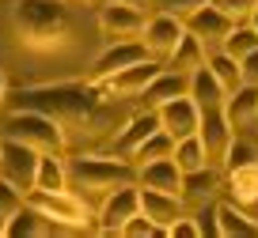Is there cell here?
Segmentation results:
<instances>
[{
    "instance_id": "obj_33",
    "label": "cell",
    "mask_w": 258,
    "mask_h": 238,
    "mask_svg": "<svg viewBox=\"0 0 258 238\" xmlns=\"http://www.w3.org/2000/svg\"><path fill=\"white\" fill-rule=\"evenodd\" d=\"M23 200H27V193H19L12 182L0 178V215H16L19 208H23Z\"/></svg>"
},
{
    "instance_id": "obj_10",
    "label": "cell",
    "mask_w": 258,
    "mask_h": 238,
    "mask_svg": "<svg viewBox=\"0 0 258 238\" xmlns=\"http://www.w3.org/2000/svg\"><path fill=\"white\" fill-rule=\"evenodd\" d=\"M182 23H186V31H190V34H198V38H202L205 46H217V49H220V46H224V38L232 34L235 19L228 16L224 8H217V4L209 0V4H202L198 12H190V16L182 19Z\"/></svg>"
},
{
    "instance_id": "obj_27",
    "label": "cell",
    "mask_w": 258,
    "mask_h": 238,
    "mask_svg": "<svg viewBox=\"0 0 258 238\" xmlns=\"http://www.w3.org/2000/svg\"><path fill=\"white\" fill-rule=\"evenodd\" d=\"M34 189H69V163L61 155H42Z\"/></svg>"
},
{
    "instance_id": "obj_30",
    "label": "cell",
    "mask_w": 258,
    "mask_h": 238,
    "mask_svg": "<svg viewBox=\"0 0 258 238\" xmlns=\"http://www.w3.org/2000/svg\"><path fill=\"white\" fill-rule=\"evenodd\" d=\"M220 49H224V53H232L235 61H243L247 53H254V49H258V31L243 19V23L232 27V34L224 38V46H220Z\"/></svg>"
},
{
    "instance_id": "obj_18",
    "label": "cell",
    "mask_w": 258,
    "mask_h": 238,
    "mask_svg": "<svg viewBox=\"0 0 258 238\" xmlns=\"http://www.w3.org/2000/svg\"><path fill=\"white\" fill-rule=\"evenodd\" d=\"M141 212H145L156 227L167 230L171 223L182 215V197H178V193H160V189H145V185H141Z\"/></svg>"
},
{
    "instance_id": "obj_4",
    "label": "cell",
    "mask_w": 258,
    "mask_h": 238,
    "mask_svg": "<svg viewBox=\"0 0 258 238\" xmlns=\"http://www.w3.org/2000/svg\"><path fill=\"white\" fill-rule=\"evenodd\" d=\"M4 136L31 144L42 155H64V148H69L64 125L53 121V117H46V113H38V110H12L8 121H4Z\"/></svg>"
},
{
    "instance_id": "obj_17",
    "label": "cell",
    "mask_w": 258,
    "mask_h": 238,
    "mask_svg": "<svg viewBox=\"0 0 258 238\" xmlns=\"http://www.w3.org/2000/svg\"><path fill=\"white\" fill-rule=\"evenodd\" d=\"M137 185L145 189H160V193H178L182 197V170H178L175 159H156V163H145L137 174Z\"/></svg>"
},
{
    "instance_id": "obj_24",
    "label": "cell",
    "mask_w": 258,
    "mask_h": 238,
    "mask_svg": "<svg viewBox=\"0 0 258 238\" xmlns=\"http://www.w3.org/2000/svg\"><path fill=\"white\" fill-rule=\"evenodd\" d=\"M217 189H220L217 167H202V170H190V174H182V200H190V204H202V200H209Z\"/></svg>"
},
{
    "instance_id": "obj_15",
    "label": "cell",
    "mask_w": 258,
    "mask_h": 238,
    "mask_svg": "<svg viewBox=\"0 0 258 238\" xmlns=\"http://www.w3.org/2000/svg\"><path fill=\"white\" fill-rule=\"evenodd\" d=\"M152 133H160V113H156V110H145V113H137V117H129L125 125L114 133L110 151H114V155L133 159V151H137V148H141V144H145Z\"/></svg>"
},
{
    "instance_id": "obj_40",
    "label": "cell",
    "mask_w": 258,
    "mask_h": 238,
    "mask_svg": "<svg viewBox=\"0 0 258 238\" xmlns=\"http://www.w3.org/2000/svg\"><path fill=\"white\" fill-rule=\"evenodd\" d=\"M8 234V215H0V238Z\"/></svg>"
},
{
    "instance_id": "obj_19",
    "label": "cell",
    "mask_w": 258,
    "mask_h": 238,
    "mask_svg": "<svg viewBox=\"0 0 258 238\" xmlns=\"http://www.w3.org/2000/svg\"><path fill=\"white\" fill-rule=\"evenodd\" d=\"M190 98L198 102V110H220V106L228 102V91L220 87V79L213 76L209 64L190 72Z\"/></svg>"
},
{
    "instance_id": "obj_2",
    "label": "cell",
    "mask_w": 258,
    "mask_h": 238,
    "mask_svg": "<svg viewBox=\"0 0 258 238\" xmlns=\"http://www.w3.org/2000/svg\"><path fill=\"white\" fill-rule=\"evenodd\" d=\"M12 27H16L19 46L49 53L61 49L73 34V19L64 0H16L12 4Z\"/></svg>"
},
{
    "instance_id": "obj_25",
    "label": "cell",
    "mask_w": 258,
    "mask_h": 238,
    "mask_svg": "<svg viewBox=\"0 0 258 238\" xmlns=\"http://www.w3.org/2000/svg\"><path fill=\"white\" fill-rule=\"evenodd\" d=\"M228 193H232L235 204H258V163L239 170H228Z\"/></svg>"
},
{
    "instance_id": "obj_12",
    "label": "cell",
    "mask_w": 258,
    "mask_h": 238,
    "mask_svg": "<svg viewBox=\"0 0 258 238\" xmlns=\"http://www.w3.org/2000/svg\"><path fill=\"white\" fill-rule=\"evenodd\" d=\"M148 46L145 42H137V38H129V42H110V46L103 49V53L91 61V79H106V76H114V72H121V68H129V64H137V61H148Z\"/></svg>"
},
{
    "instance_id": "obj_39",
    "label": "cell",
    "mask_w": 258,
    "mask_h": 238,
    "mask_svg": "<svg viewBox=\"0 0 258 238\" xmlns=\"http://www.w3.org/2000/svg\"><path fill=\"white\" fill-rule=\"evenodd\" d=\"M247 23H250V27H254V31H258V4H254V12H250V16H247Z\"/></svg>"
},
{
    "instance_id": "obj_35",
    "label": "cell",
    "mask_w": 258,
    "mask_h": 238,
    "mask_svg": "<svg viewBox=\"0 0 258 238\" xmlns=\"http://www.w3.org/2000/svg\"><path fill=\"white\" fill-rule=\"evenodd\" d=\"M160 12H167V16H178V19H186L190 12H198L202 4H209V0H152Z\"/></svg>"
},
{
    "instance_id": "obj_41",
    "label": "cell",
    "mask_w": 258,
    "mask_h": 238,
    "mask_svg": "<svg viewBox=\"0 0 258 238\" xmlns=\"http://www.w3.org/2000/svg\"><path fill=\"white\" fill-rule=\"evenodd\" d=\"M129 4H141V8H145V4H152V0H129Z\"/></svg>"
},
{
    "instance_id": "obj_20",
    "label": "cell",
    "mask_w": 258,
    "mask_h": 238,
    "mask_svg": "<svg viewBox=\"0 0 258 238\" xmlns=\"http://www.w3.org/2000/svg\"><path fill=\"white\" fill-rule=\"evenodd\" d=\"M202 64H209V46H205V42L198 38V34L182 31L178 46L171 49V57H167V68L186 72V76H190V72H194V68H202Z\"/></svg>"
},
{
    "instance_id": "obj_36",
    "label": "cell",
    "mask_w": 258,
    "mask_h": 238,
    "mask_svg": "<svg viewBox=\"0 0 258 238\" xmlns=\"http://www.w3.org/2000/svg\"><path fill=\"white\" fill-rule=\"evenodd\" d=\"M213 4H217V8H224L228 16L235 19V23H243V19H247L250 12H254V4H258V0H213Z\"/></svg>"
},
{
    "instance_id": "obj_22",
    "label": "cell",
    "mask_w": 258,
    "mask_h": 238,
    "mask_svg": "<svg viewBox=\"0 0 258 238\" xmlns=\"http://www.w3.org/2000/svg\"><path fill=\"white\" fill-rule=\"evenodd\" d=\"M224 113H228V121H232V129H243V125H250V121H258V87L254 83H239V87L228 95Z\"/></svg>"
},
{
    "instance_id": "obj_42",
    "label": "cell",
    "mask_w": 258,
    "mask_h": 238,
    "mask_svg": "<svg viewBox=\"0 0 258 238\" xmlns=\"http://www.w3.org/2000/svg\"><path fill=\"white\" fill-rule=\"evenodd\" d=\"M84 4H99V0H84Z\"/></svg>"
},
{
    "instance_id": "obj_13",
    "label": "cell",
    "mask_w": 258,
    "mask_h": 238,
    "mask_svg": "<svg viewBox=\"0 0 258 238\" xmlns=\"http://www.w3.org/2000/svg\"><path fill=\"white\" fill-rule=\"evenodd\" d=\"M186 23L178 16H167V12H156L152 19L145 23V31H141V42L148 46V53L156 57V61H167L171 49L178 46V38H182Z\"/></svg>"
},
{
    "instance_id": "obj_11",
    "label": "cell",
    "mask_w": 258,
    "mask_h": 238,
    "mask_svg": "<svg viewBox=\"0 0 258 238\" xmlns=\"http://www.w3.org/2000/svg\"><path fill=\"white\" fill-rule=\"evenodd\" d=\"M198 136H202V144H205V159H209V167H220L224 155H228V144H232V136H235V129H232V121H228L224 106H220V110H202Z\"/></svg>"
},
{
    "instance_id": "obj_31",
    "label": "cell",
    "mask_w": 258,
    "mask_h": 238,
    "mask_svg": "<svg viewBox=\"0 0 258 238\" xmlns=\"http://www.w3.org/2000/svg\"><path fill=\"white\" fill-rule=\"evenodd\" d=\"M250 163H258V148L250 140H239V136H232V144H228V155L220 167L224 170H239V167H250Z\"/></svg>"
},
{
    "instance_id": "obj_3",
    "label": "cell",
    "mask_w": 258,
    "mask_h": 238,
    "mask_svg": "<svg viewBox=\"0 0 258 238\" xmlns=\"http://www.w3.org/2000/svg\"><path fill=\"white\" fill-rule=\"evenodd\" d=\"M141 174V167L125 155H76L69 159V182L76 189L91 193V197H106L118 185H133Z\"/></svg>"
},
{
    "instance_id": "obj_8",
    "label": "cell",
    "mask_w": 258,
    "mask_h": 238,
    "mask_svg": "<svg viewBox=\"0 0 258 238\" xmlns=\"http://www.w3.org/2000/svg\"><path fill=\"white\" fill-rule=\"evenodd\" d=\"M141 212V185H118L114 193H106L103 204H99V234H121L129 215Z\"/></svg>"
},
{
    "instance_id": "obj_23",
    "label": "cell",
    "mask_w": 258,
    "mask_h": 238,
    "mask_svg": "<svg viewBox=\"0 0 258 238\" xmlns=\"http://www.w3.org/2000/svg\"><path fill=\"white\" fill-rule=\"evenodd\" d=\"M46 234H53V223L42 212H34L27 200H23V208H19L16 215H8V234L4 238H46Z\"/></svg>"
},
{
    "instance_id": "obj_28",
    "label": "cell",
    "mask_w": 258,
    "mask_h": 238,
    "mask_svg": "<svg viewBox=\"0 0 258 238\" xmlns=\"http://www.w3.org/2000/svg\"><path fill=\"white\" fill-rule=\"evenodd\" d=\"M209 68H213V76L220 79V87L232 95L235 87L243 83V68H239V61H235L232 53H224V49H213L209 53Z\"/></svg>"
},
{
    "instance_id": "obj_7",
    "label": "cell",
    "mask_w": 258,
    "mask_h": 238,
    "mask_svg": "<svg viewBox=\"0 0 258 238\" xmlns=\"http://www.w3.org/2000/svg\"><path fill=\"white\" fill-rule=\"evenodd\" d=\"M145 8L141 4H129V0H106L99 8V31L110 42H129L145 31Z\"/></svg>"
},
{
    "instance_id": "obj_14",
    "label": "cell",
    "mask_w": 258,
    "mask_h": 238,
    "mask_svg": "<svg viewBox=\"0 0 258 238\" xmlns=\"http://www.w3.org/2000/svg\"><path fill=\"white\" fill-rule=\"evenodd\" d=\"M156 113H160V129L171 133L175 140L194 136L198 125H202V110H198V102H194L190 95H178V98H171V102H163Z\"/></svg>"
},
{
    "instance_id": "obj_38",
    "label": "cell",
    "mask_w": 258,
    "mask_h": 238,
    "mask_svg": "<svg viewBox=\"0 0 258 238\" xmlns=\"http://www.w3.org/2000/svg\"><path fill=\"white\" fill-rule=\"evenodd\" d=\"M8 102V76H4V68H0V106Z\"/></svg>"
},
{
    "instance_id": "obj_21",
    "label": "cell",
    "mask_w": 258,
    "mask_h": 238,
    "mask_svg": "<svg viewBox=\"0 0 258 238\" xmlns=\"http://www.w3.org/2000/svg\"><path fill=\"white\" fill-rule=\"evenodd\" d=\"M217 234L220 238H254L258 223L243 212V204L228 200V204H217Z\"/></svg>"
},
{
    "instance_id": "obj_37",
    "label": "cell",
    "mask_w": 258,
    "mask_h": 238,
    "mask_svg": "<svg viewBox=\"0 0 258 238\" xmlns=\"http://www.w3.org/2000/svg\"><path fill=\"white\" fill-rule=\"evenodd\" d=\"M239 68H243V83H254V87H258V49L243 57Z\"/></svg>"
},
{
    "instance_id": "obj_6",
    "label": "cell",
    "mask_w": 258,
    "mask_h": 238,
    "mask_svg": "<svg viewBox=\"0 0 258 238\" xmlns=\"http://www.w3.org/2000/svg\"><path fill=\"white\" fill-rule=\"evenodd\" d=\"M38 159H42V151H34L31 144L12 140V136H0V178L12 182L19 193H31L34 189Z\"/></svg>"
},
{
    "instance_id": "obj_26",
    "label": "cell",
    "mask_w": 258,
    "mask_h": 238,
    "mask_svg": "<svg viewBox=\"0 0 258 238\" xmlns=\"http://www.w3.org/2000/svg\"><path fill=\"white\" fill-rule=\"evenodd\" d=\"M171 159L178 163V170H182V174L209 167V159H205V144H202V136H198V133H194V136H182V140H175V155H171Z\"/></svg>"
},
{
    "instance_id": "obj_1",
    "label": "cell",
    "mask_w": 258,
    "mask_h": 238,
    "mask_svg": "<svg viewBox=\"0 0 258 238\" xmlns=\"http://www.w3.org/2000/svg\"><path fill=\"white\" fill-rule=\"evenodd\" d=\"M106 91L95 79L88 83H46V87H23L16 91V110H38L46 117L61 121L64 133L80 129L84 136H99L103 129L114 125Z\"/></svg>"
},
{
    "instance_id": "obj_16",
    "label": "cell",
    "mask_w": 258,
    "mask_h": 238,
    "mask_svg": "<svg viewBox=\"0 0 258 238\" xmlns=\"http://www.w3.org/2000/svg\"><path fill=\"white\" fill-rule=\"evenodd\" d=\"M178 95H190V76L163 64V72L145 87V95H141V98H145L148 110H160L163 102H171V98H178Z\"/></svg>"
},
{
    "instance_id": "obj_34",
    "label": "cell",
    "mask_w": 258,
    "mask_h": 238,
    "mask_svg": "<svg viewBox=\"0 0 258 238\" xmlns=\"http://www.w3.org/2000/svg\"><path fill=\"white\" fill-rule=\"evenodd\" d=\"M205 230H202V223H198V215H178L175 223L167 227V238H202Z\"/></svg>"
},
{
    "instance_id": "obj_29",
    "label": "cell",
    "mask_w": 258,
    "mask_h": 238,
    "mask_svg": "<svg viewBox=\"0 0 258 238\" xmlns=\"http://www.w3.org/2000/svg\"><path fill=\"white\" fill-rule=\"evenodd\" d=\"M167 155H175V136L160 129V133H152L137 151H133V163L145 167V163H156V159H167Z\"/></svg>"
},
{
    "instance_id": "obj_5",
    "label": "cell",
    "mask_w": 258,
    "mask_h": 238,
    "mask_svg": "<svg viewBox=\"0 0 258 238\" xmlns=\"http://www.w3.org/2000/svg\"><path fill=\"white\" fill-rule=\"evenodd\" d=\"M27 204L34 212H42L53 227H69V230H88L91 227V208L88 200H80L69 189H31Z\"/></svg>"
},
{
    "instance_id": "obj_32",
    "label": "cell",
    "mask_w": 258,
    "mask_h": 238,
    "mask_svg": "<svg viewBox=\"0 0 258 238\" xmlns=\"http://www.w3.org/2000/svg\"><path fill=\"white\" fill-rule=\"evenodd\" d=\"M121 238H167V230L156 227V223L148 219L145 212H137V215H129V219H125V227H121Z\"/></svg>"
},
{
    "instance_id": "obj_9",
    "label": "cell",
    "mask_w": 258,
    "mask_h": 238,
    "mask_svg": "<svg viewBox=\"0 0 258 238\" xmlns=\"http://www.w3.org/2000/svg\"><path fill=\"white\" fill-rule=\"evenodd\" d=\"M160 72H163V64L156 61V57H148V61H137V64H129V68L114 72V76L99 79V87H103L110 98H141L145 87L160 76Z\"/></svg>"
}]
</instances>
